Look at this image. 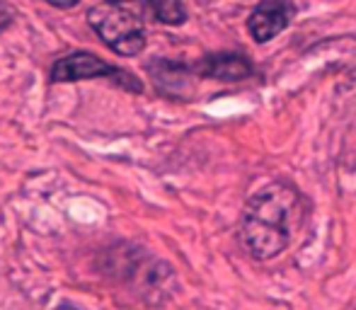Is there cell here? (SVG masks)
<instances>
[{
  "mask_svg": "<svg viewBox=\"0 0 356 310\" xmlns=\"http://www.w3.org/2000/svg\"><path fill=\"white\" fill-rule=\"evenodd\" d=\"M293 13H296V8L291 0H262V3L252 10V15H250L248 29H250V34H252V39L264 44L289 27Z\"/></svg>",
  "mask_w": 356,
  "mask_h": 310,
  "instance_id": "obj_4",
  "label": "cell"
},
{
  "mask_svg": "<svg viewBox=\"0 0 356 310\" xmlns=\"http://www.w3.org/2000/svg\"><path fill=\"white\" fill-rule=\"evenodd\" d=\"M92 78H107L114 80L119 88L129 92H143V85L134 73L124 71L119 66L102 61L99 56L90 51H73L68 56H61L51 68V83H75V80H92Z\"/></svg>",
  "mask_w": 356,
  "mask_h": 310,
  "instance_id": "obj_3",
  "label": "cell"
},
{
  "mask_svg": "<svg viewBox=\"0 0 356 310\" xmlns=\"http://www.w3.org/2000/svg\"><path fill=\"white\" fill-rule=\"evenodd\" d=\"M88 19L97 37L119 56H138L145 49L143 22L134 13L119 8V3L97 5L88 13Z\"/></svg>",
  "mask_w": 356,
  "mask_h": 310,
  "instance_id": "obj_2",
  "label": "cell"
},
{
  "mask_svg": "<svg viewBox=\"0 0 356 310\" xmlns=\"http://www.w3.org/2000/svg\"><path fill=\"white\" fill-rule=\"evenodd\" d=\"M13 19H15V13H13V8L10 5H5L3 0H0V34L5 32V29L13 24Z\"/></svg>",
  "mask_w": 356,
  "mask_h": 310,
  "instance_id": "obj_7",
  "label": "cell"
},
{
  "mask_svg": "<svg viewBox=\"0 0 356 310\" xmlns=\"http://www.w3.org/2000/svg\"><path fill=\"white\" fill-rule=\"evenodd\" d=\"M150 10L163 24H182L187 19L182 0H150Z\"/></svg>",
  "mask_w": 356,
  "mask_h": 310,
  "instance_id": "obj_6",
  "label": "cell"
},
{
  "mask_svg": "<svg viewBox=\"0 0 356 310\" xmlns=\"http://www.w3.org/2000/svg\"><path fill=\"white\" fill-rule=\"evenodd\" d=\"M107 3H119V5H122V3H131V0H107Z\"/></svg>",
  "mask_w": 356,
  "mask_h": 310,
  "instance_id": "obj_9",
  "label": "cell"
},
{
  "mask_svg": "<svg viewBox=\"0 0 356 310\" xmlns=\"http://www.w3.org/2000/svg\"><path fill=\"white\" fill-rule=\"evenodd\" d=\"M49 5H54V8H63V10H68V8H75V5L80 3V0H47Z\"/></svg>",
  "mask_w": 356,
  "mask_h": 310,
  "instance_id": "obj_8",
  "label": "cell"
},
{
  "mask_svg": "<svg viewBox=\"0 0 356 310\" xmlns=\"http://www.w3.org/2000/svg\"><path fill=\"white\" fill-rule=\"evenodd\" d=\"M56 310H75V308H71V306H58Z\"/></svg>",
  "mask_w": 356,
  "mask_h": 310,
  "instance_id": "obj_10",
  "label": "cell"
},
{
  "mask_svg": "<svg viewBox=\"0 0 356 310\" xmlns=\"http://www.w3.org/2000/svg\"><path fill=\"white\" fill-rule=\"evenodd\" d=\"M197 73L204 78H216V80H245L252 76V63L245 56L238 54H218V56H207L197 66Z\"/></svg>",
  "mask_w": 356,
  "mask_h": 310,
  "instance_id": "obj_5",
  "label": "cell"
},
{
  "mask_svg": "<svg viewBox=\"0 0 356 310\" xmlns=\"http://www.w3.org/2000/svg\"><path fill=\"white\" fill-rule=\"evenodd\" d=\"M305 204L303 194L289 182H274L259 189L245 204L240 218V238L254 259H272L291 245L293 235L303 226Z\"/></svg>",
  "mask_w": 356,
  "mask_h": 310,
  "instance_id": "obj_1",
  "label": "cell"
}]
</instances>
